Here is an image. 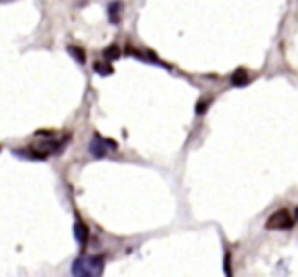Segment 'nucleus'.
<instances>
[{"label":"nucleus","mask_w":298,"mask_h":277,"mask_svg":"<svg viewBox=\"0 0 298 277\" xmlns=\"http://www.w3.org/2000/svg\"><path fill=\"white\" fill-rule=\"evenodd\" d=\"M104 269V257L92 255V257H78L72 263V275L74 277H100Z\"/></svg>","instance_id":"1"},{"label":"nucleus","mask_w":298,"mask_h":277,"mask_svg":"<svg viewBox=\"0 0 298 277\" xmlns=\"http://www.w3.org/2000/svg\"><path fill=\"white\" fill-rule=\"evenodd\" d=\"M68 53L78 61V64H86V55H84V51L80 47H76V45H68Z\"/></svg>","instance_id":"8"},{"label":"nucleus","mask_w":298,"mask_h":277,"mask_svg":"<svg viewBox=\"0 0 298 277\" xmlns=\"http://www.w3.org/2000/svg\"><path fill=\"white\" fill-rule=\"evenodd\" d=\"M249 82H251V75L247 73L245 69H237V71L233 73V80H231V84H233V86H237V88H241V86H247Z\"/></svg>","instance_id":"5"},{"label":"nucleus","mask_w":298,"mask_h":277,"mask_svg":"<svg viewBox=\"0 0 298 277\" xmlns=\"http://www.w3.org/2000/svg\"><path fill=\"white\" fill-rule=\"evenodd\" d=\"M92 69L98 73V75H102V78H104V75H113V66H110V64H102V61H94V64H92Z\"/></svg>","instance_id":"7"},{"label":"nucleus","mask_w":298,"mask_h":277,"mask_svg":"<svg viewBox=\"0 0 298 277\" xmlns=\"http://www.w3.org/2000/svg\"><path fill=\"white\" fill-rule=\"evenodd\" d=\"M74 236H76V241L84 247L86 243H88V236H90V231H88V226H86L82 220H76L74 222Z\"/></svg>","instance_id":"4"},{"label":"nucleus","mask_w":298,"mask_h":277,"mask_svg":"<svg viewBox=\"0 0 298 277\" xmlns=\"http://www.w3.org/2000/svg\"><path fill=\"white\" fill-rule=\"evenodd\" d=\"M106 10H108V21L113 23V24H119V21H121V10H123V4H121V2H110V4L106 6Z\"/></svg>","instance_id":"6"},{"label":"nucleus","mask_w":298,"mask_h":277,"mask_svg":"<svg viewBox=\"0 0 298 277\" xmlns=\"http://www.w3.org/2000/svg\"><path fill=\"white\" fill-rule=\"evenodd\" d=\"M292 224H294V218L290 216V212L286 208H280V210H276L266 220V229H270V231H284V229H292Z\"/></svg>","instance_id":"2"},{"label":"nucleus","mask_w":298,"mask_h":277,"mask_svg":"<svg viewBox=\"0 0 298 277\" xmlns=\"http://www.w3.org/2000/svg\"><path fill=\"white\" fill-rule=\"evenodd\" d=\"M208 104H210V98H206L204 102L200 100V102L196 104V115H198V116H200V115H204V112H206V108H208Z\"/></svg>","instance_id":"10"},{"label":"nucleus","mask_w":298,"mask_h":277,"mask_svg":"<svg viewBox=\"0 0 298 277\" xmlns=\"http://www.w3.org/2000/svg\"><path fill=\"white\" fill-rule=\"evenodd\" d=\"M108 149L115 151V149H117V143L113 141V138H102L100 135H94L92 141H90V145H88L90 155L96 157V159L106 157V155H108Z\"/></svg>","instance_id":"3"},{"label":"nucleus","mask_w":298,"mask_h":277,"mask_svg":"<svg viewBox=\"0 0 298 277\" xmlns=\"http://www.w3.org/2000/svg\"><path fill=\"white\" fill-rule=\"evenodd\" d=\"M296 210H298V208H296ZM296 218H298V212H296Z\"/></svg>","instance_id":"12"},{"label":"nucleus","mask_w":298,"mask_h":277,"mask_svg":"<svg viewBox=\"0 0 298 277\" xmlns=\"http://www.w3.org/2000/svg\"><path fill=\"white\" fill-rule=\"evenodd\" d=\"M121 55V47L119 45H108L106 49H104V59L106 61H113V59H117Z\"/></svg>","instance_id":"9"},{"label":"nucleus","mask_w":298,"mask_h":277,"mask_svg":"<svg viewBox=\"0 0 298 277\" xmlns=\"http://www.w3.org/2000/svg\"><path fill=\"white\" fill-rule=\"evenodd\" d=\"M225 273H227V277H233L231 275V253L229 251L225 253Z\"/></svg>","instance_id":"11"}]
</instances>
